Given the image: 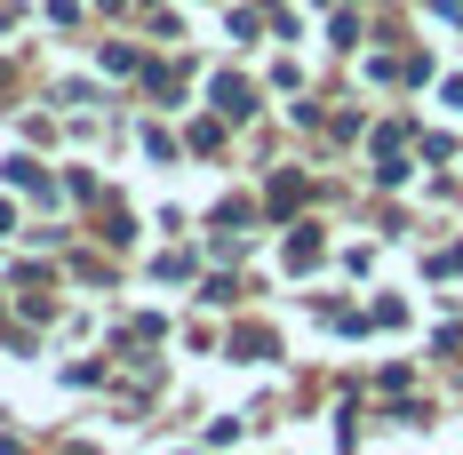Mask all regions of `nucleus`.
<instances>
[{"mask_svg":"<svg viewBox=\"0 0 463 455\" xmlns=\"http://www.w3.org/2000/svg\"><path fill=\"white\" fill-rule=\"evenodd\" d=\"M216 104H224L232 120H240V112H248V89H240V81H216Z\"/></svg>","mask_w":463,"mask_h":455,"instance_id":"1","label":"nucleus"}]
</instances>
